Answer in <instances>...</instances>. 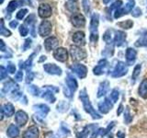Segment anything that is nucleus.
Returning a JSON list of instances; mask_svg holds the SVG:
<instances>
[{
	"instance_id": "15",
	"label": "nucleus",
	"mask_w": 147,
	"mask_h": 138,
	"mask_svg": "<svg viewBox=\"0 0 147 138\" xmlns=\"http://www.w3.org/2000/svg\"><path fill=\"white\" fill-rule=\"evenodd\" d=\"M39 130L36 126H30L23 133V138H38Z\"/></svg>"
},
{
	"instance_id": "20",
	"label": "nucleus",
	"mask_w": 147,
	"mask_h": 138,
	"mask_svg": "<svg viewBox=\"0 0 147 138\" xmlns=\"http://www.w3.org/2000/svg\"><path fill=\"white\" fill-rule=\"evenodd\" d=\"M125 39H126V33L123 31H116L115 32V37H114V43H115V45L117 46H121L124 41H125Z\"/></svg>"
},
{
	"instance_id": "39",
	"label": "nucleus",
	"mask_w": 147,
	"mask_h": 138,
	"mask_svg": "<svg viewBox=\"0 0 147 138\" xmlns=\"http://www.w3.org/2000/svg\"><path fill=\"white\" fill-rule=\"evenodd\" d=\"M103 40L107 43L108 44L111 43V34H110V30H107L103 35Z\"/></svg>"
},
{
	"instance_id": "25",
	"label": "nucleus",
	"mask_w": 147,
	"mask_h": 138,
	"mask_svg": "<svg viewBox=\"0 0 147 138\" xmlns=\"http://www.w3.org/2000/svg\"><path fill=\"white\" fill-rule=\"evenodd\" d=\"M44 89H45V91L42 93V95H41V97L44 99H46L47 101H49V102H51V103H53L54 101H55V96H54V92H53V91H51L50 89H46V87H44Z\"/></svg>"
},
{
	"instance_id": "43",
	"label": "nucleus",
	"mask_w": 147,
	"mask_h": 138,
	"mask_svg": "<svg viewBox=\"0 0 147 138\" xmlns=\"http://www.w3.org/2000/svg\"><path fill=\"white\" fill-rule=\"evenodd\" d=\"M34 20H35V15L34 14H30V15L26 18L25 24L26 25H31L32 23L34 22Z\"/></svg>"
},
{
	"instance_id": "41",
	"label": "nucleus",
	"mask_w": 147,
	"mask_h": 138,
	"mask_svg": "<svg viewBox=\"0 0 147 138\" xmlns=\"http://www.w3.org/2000/svg\"><path fill=\"white\" fill-rule=\"evenodd\" d=\"M27 13H28V9H26V8L21 9V10H20L17 13V18H18V20H22V18L25 17V15Z\"/></svg>"
},
{
	"instance_id": "59",
	"label": "nucleus",
	"mask_w": 147,
	"mask_h": 138,
	"mask_svg": "<svg viewBox=\"0 0 147 138\" xmlns=\"http://www.w3.org/2000/svg\"><path fill=\"white\" fill-rule=\"evenodd\" d=\"M110 1H111V0H103V3H104V4H108V3H109Z\"/></svg>"
},
{
	"instance_id": "11",
	"label": "nucleus",
	"mask_w": 147,
	"mask_h": 138,
	"mask_svg": "<svg viewBox=\"0 0 147 138\" xmlns=\"http://www.w3.org/2000/svg\"><path fill=\"white\" fill-rule=\"evenodd\" d=\"M15 120H16V122L20 126H24L27 123L28 120H29V116H28V114L25 112H23V110H18L15 114Z\"/></svg>"
},
{
	"instance_id": "48",
	"label": "nucleus",
	"mask_w": 147,
	"mask_h": 138,
	"mask_svg": "<svg viewBox=\"0 0 147 138\" xmlns=\"http://www.w3.org/2000/svg\"><path fill=\"white\" fill-rule=\"evenodd\" d=\"M0 74H1V76H0V78H1V80H3L4 78H6V77H7V70H6L5 69V67L4 66H1V68H0Z\"/></svg>"
},
{
	"instance_id": "58",
	"label": "nucleus",
	"mask_w": 147,
	"mask_h": 138,
	"mask_svg": "<svg viewBox=\"0 0 147 138\" xmlns=\"http://www.w3.org/2000/svg\"><path fill=\"white\" fill-rule=\"evenodd\" d=\"M46 60V56H41V58L39 60V62H42V61H45Z\"/></svg>"
},
{
	"instance_id": "19",
	"label": "nucleus",
	"mask_w": 147,
	"mask_h": 138,
	"mask_svg": "<svg viewBox=\"0 0 147 138\" xmlns=\"http://www.w3.org/2000/svg\"><path fill=\"white\" fill-rule=\"evenodd\" d=\"M66 84H67V87L69 89L72 93L75 92L77 89V82L76 80V78L74 77L71 74H68L67 77H66Z\"/></svg>"
},
{
	"instance_id": "46",
	"label": "nucleus",
	"mask_w": 147,
	"mask_h": 138,
	"mask_svg": "<svg viewBox=\"0 0 147 138\" xmlns=\"http://www.w3.org/2000/svg\"><path fill=\"white\" fill-rule=\"evenodd\" d=\"M7 72H8V73L14 74V73L16 72V66H15V64H12V63H8V64H7Z\"/></svg>"
},
{
	"instance_id": "14",
	"label": "nucleus",
	"mask_w": 147,
	"mask_h": 138,
	"mask_svg": "<svg viewBox=\"0 0 147 138\" xmlns=\"http://www.w3.org/2000/svg\"><path fill=\"white\" fill-rule=\"evenodd\" d=\"M113 104L110 102L109 99H105L103 101H100L98 103V109L102 113H108L112 109Z\"/></svg>"
},
{
	"instance_id": "13",
	"label": "nucleus",
	"mask_w": 147,
	"mask_h": 138,
	"mask_svg": "<svg viewBox=\"0 0 147 138\" xmlns=\"http://www.w3.org/2000/svg\"><path fill=\"white\" fill-rule=\"evenodd\" d=\"M17 90H18V86L13 80H9L4 85L2 92L7 94V93H14Z\"/></svg>"
},
{
	"instance_id": "9",
	"label": "nucleus",
	"mask_w": 147,
	"mask_h": 138,
	"mask_svg": "<svg viewBox=\"0 0 147 138\" xmlns=\"http://www.w3.org/2000/svg\"><path fill=\"white\" fill-rule=\"evenodd\" d=\"M71 21H72V24L76 28H83L86 24L85 17L83 16L82 14H79V13L75 14L74 16H72Z\"/></svg>"
},
{
	"instance_id": "47",
	"label": "nucleus",
	"mask_w": 147,
	"mask_h": 138,
	"mask_svg": "<svg viewBox=\"0 0 147 138\" xmlns=\"http://www.w3.org/2000/svg\"><path fill=\"white\" fill-rule=\"evenodd\" d=\"M20 32L21 36L25 37V36L28 35V32H29V30H28V29H27V28L24 25H21L20 27Z\"/></svg>"
},
{
	"instance_id": "7",
	"label": "nucleus",
	"mask_w": 147,
	"mask_h": 138,
	"mask_svg": "<svg viewBox=\"0 0 147 138\" xmlns=\"http://www.w3.org/2000/svg\"><path fill=\"white\" fill-rule=\"evenodd\" d=\"M53 57L59 62H65L68 59V53L64 48H57L53 52Z\"/></svg>"
},
{
	"instance_id": "57",
	"label": "nucleus",
	"mask_w": 147,
	"mask_h": 138,
	"mask_svg": "<svg viewBox=\"0 0 147 138\" xmlns=\"http://www.w3.org/2000/svg\"><path fill=\"white\" fill-rule=\"evenodd\" d=\"M0 44H1V51H2V52H5V43H4V41L2 40L0 41Z\"/></svg>"
},
{
	"instance_id": "18",
	"label": "nucleus",
	"mask_w": 147,
	"mask_h": 138,
	"mask_svg": "<svg viewBox=\"0 0 147 138\" xmlns=\"http://www.w3.org/2000/svg\"><path fill=\"white\" fill-rule=\"evenodd\" d=\"M1 112L6 117H11L14 115V113H15V109H14V106L11 103H6L2 105Z\"/></svg>"
},
{
	"instance_id": "56",
	"label": "nucleus",
	"mask_w": 147,
	"mask_h": 138,
	"mask_svg": "<svg viewBox=\"0 0 147 138\" xmlns=\"http://www.w3.org/2000/svg\"><path fill=\"white\" fill-rule=\"evenodd\" d=\"M117 135H118L119 138H124V137H125V135H124V133H121V132H119V133H117Z\"/></svg>"
},
{
	"instance_id": "44",
	"label": "nucleus",
	"mask_w": 147,
	"mask_h": 138,
	"mask_svg": "<svg viewBox=\"0 0 147 138\" xmlns=\"http://www.w3.org/2000/svg\"><path fill=\"white\" fill-rule=\"evenodd\" d=\"M121 5H122V1H121V0H118V1L114 2V3L111 5V7H109V10L111 11L112 9H118V8L121 7Z\"/></svg>"
},
{
	"instance_id": "50",
	"label": "nucleus",
	"mask_w": 147,
	"mask_h": 138,
	"mask_svg": "<svg viewBox=\"0 0 147 138\" xmlns=\"http://www.w3.org/2000/svg\"><path fill=\"white\" fill-rule=\"evenodd\" d=\"M43 138H59V136L57 135H55L53 132H48L44 135Z\"/></svg>"
},
{
	"instance_id": "3",
	"label": "nucleus",
	"mask_w": 147,
	"mask_h": 138,
	"mask_svg": "<svg viewBox=\"0 0 147 138\" xmlns=\"http://www.w3.org/2000/svg\"><path fill=\"white\" fill-rule=\"evenodd\" d=\"M70 53L73 60H75V61H81V60H84L86 57V53L80 47H78L77 45L71 46Z\"/></svg>"
},
{
	"instance_id": "60",
	"label": "nucleus",
	"mask_w": 147,
	"mask_h": 138,
	"mask_svg": "<svg viewBox=\"0 0 147 138\" xmlns=\"http://www.w3.org/2000/svg\"><path fill=\"white\" fill-rule=\"evenodd\" d=\"M70 1H72V2H74V1H76V0H70Z\"/></svg>"
},
{
	"instance_id": "6",
	"label": "nucleus",
	"mask_w": 147,
	"mask_h": 138,
	"mask_svg": "<svg viewBox=\"0 0 147 138\" xmlns=\"http://www.w3.org/2000/svg\"><path fill=\"white\" fill-rule=\"evenodd\" d=\"M52 32V23L48 20H43L39 27V33L40 36L45 37L51 34Z\"/></svg>"
},
{
	"instance_id": "23",
	"label": "nucleus",
	"mask_w": 147,
	"mask_h": 138,
	"mask_svg": "<svg viewBox=\"0 0 147 138\" xmlns=\"http://www.w3.org/2000/svg\"><path fill=\"white\" fill-rule=\"evenodd\" d=\"M109 89V81H103L100 83V85L98 87V97H103L107 94V92Z\"/></svg>"
},
{
	"instance_id": "5",
	"label": "nucleus",
	"mask_w": 147,
	"mask_h": 138,
	"mask_svg": "<svg viewBox=\"0 0 147 138\" xmlns=\"http://www.w3.org/2000/svg\"><path fill=\"white\" fill-rule=\"evenodd\" d=\"M128 72V66H126L125 63L123 62H118L117 66H115L114 70L112 72L113 77H121L125 76Z\"/></svg>"
},
{
	"instance_id": "30",
	"label": "nucleus",
	"mask_w": 147,
	"mask_h": 138,
	"mask_svg": "<svg viewBox=\"0 0 147 138\" xmlns=\"http://www.w3.org/2000/svg\"><path fill=\"white\" fill-rule=\"evenodd\" d=\"M141 68H142V66H141V64H137V66L134 67V70H133V72H132V76H131L132 82H133V83L135 82V80L137 79V77L140 76Z\"/></svg>"
},
{
	"instance_id": "4",
	"label": "nucleus",
	"mask_w": 147,
	"mask_h": 138,
	"mask_svg": "<svg viewBox=\"0 0 147 138\" xmlns=\"http://www.w3.org/2000/svg\"><path fill=\"white\" fill-rule=\"evenodd\" d=\"M70 69L73 73H75L76 75L80 78H85L87 74V68L81 64H74L70 66Z\"/></svg>"
},
{
	"instance_id": "32",
	"label": "nucleus",
	"mask_w": 147,
	"mask_h": 138,
	"mask_svg": "<svg viewBox=\"0 0 147 138\" xmlns=\"http://www.w3.org/2000/svg\"><path fill=\"white\" fill-rule=\"evenodd\" d=\"M135 45L137 47H140V46H145V47H147V33L142 35V38H140L135 43Z\"/></svg>"
},
{
	"instance_id": "38",
	"label": "nucleus",
	"mask_w": 147,
	"mask_h": 138,
	"mask_svg": "<svg viewBox=\"0 0 147 138\" xmlns=\"http://www.w3.org/2000/svg\"><path fill=\"white\" fill-rule=\"evenodd\" d=\"M126 14L127 13L125 11V9L119 7V8L116 9V11H115V13H114V18H121L123 15H126Z\"/></svg>"
},
{
	"instance_id": "51",
	"label": "nucleus",
	"mask_w": 147,
	"mask_h": 138,
	"mask_svg": "<svg viewBox=\"0 0 147 138\" xmlns=\"http://www.w3.org/2000/svg\"><path fill=\"white\" fill-rule=\"evenodd\" d=\"M131 15L133 16V17H135V18H137V17H140L141 15H142V10L140 8H135L134 10H133L132 12H131Z\"/></svg>"
},
{
	"instance_id": "12",
	"label": "nucleus",
	"mask_w": 147,
	"mask_h": 138,
	"mask_svg": "<svg viewBox=\"0 0 147 138\" xmlns=\"http://www.w3.org/2000/svg\"><path fill=\"white\" fill-rule=\"evenodd\" d=\"M44 45L45 48L47 51H52L54 49H57L58 45H59V40L56 37H50V38L46 39L44 41Z\"/></svg>"
},
{
	"instance_id": "52",
	"label": "nucleus",
	"mask_w": 147,
	"mask_h": 138,
	"mask_svg": "<svg viewBox=\"0 0 147 138\" xmlns=\"http://www.w3.org/2000/svg\"><path fill=\"white\" fill-rule=\"evenodd\" d=\"M33 77H34V74L32 73L31 71L30 72H28L27 74V79H26V82L27 83H30L32 81V79H33Z\"/></svg>"
},
{
	"instance_id": "33",
	"label": "nucleus",
	"mask_w": 147,
	"mask_h": 138,
	"mask_svg": "<svg viewBox=\"0 0 147 138\" xmlns=\"http://www.w3.org/2000/svg\"><path fill=\"white\" fill-rule=\"evenodd\" d=\"M18 6H20V2L17 1V0H13V1L9 2L8 6L7 7V10L8 12H13Z\"/></svg>"
},
{
	"instance_id": "45",
	"label": "nucleus",
	"mask_w": 147,
	"mask_h": 138,
	"mask_svg": "<svg viewBox=\"0 0 147 138\" xmlns=\"http://www.w3.org/2000/svg\"><path fill=\"white\" fill-rule=\"evenodd\" d=\"M134 5H135L134 1H130V2H129V3L126 5L125 7H124V9H125V11H126L127 14H128L129 12H131V9L133 8V7H134Z\"/></svg>"
},
{
	"instance_id": "26",
	"label": "nucleus",
	"mask_w": 147,
	"mask_h": 138,
	"mask_svg": "<svg viewBox=\"0 0 147 138\" xmlns=\"http://www.w3.org/2000/svg\"><path fill=\"white\" fill-rule=\"evenodd\" d=\"M139 94L144 99H147V79H144L141 83L139 87Z\"/></svg>"
},
{
	"instance_id": "16",
	"label": "nucleus",
	"mask_w": 147,
	"mask_h": 138,
	"mask_svg": "<svg viewBox=\"0 0 147 138\" xmlns=\"http://www.w3.org/2000/svg\"><path fill=\"white\" fill-rule=\"evenodd\" d=\"M74 43L77 45H85L86 44V37L85 33L82 31H76L73 35Z\"/></svg>"
},
{
	"instance_id": "29",
	"label": "nucleus",
	"mask_w": 147,
	"mask_h": 138,
	"mask_svg": "<svg viewBox=\"0 0 147 138\" xmlns=\"http://www.w3.org/2000/svg\"><path fill=\"white\" fill-rule=\"evenodd\" d=\"M119 27L122 28V29H126V30H129L131 29V28L133 26V22L130 20H127L125 21H122V22H119L117 24Z\"/></svg>"
},
{
	"instance_id": "55",
	"label": "nucleus",
	"mask_w": 147,
	"mask_h": 138,
	"mask_svg": "<svg viewBox=\"0 0 147 138\" xmlns=\"http://www.w3.org/2000/svg\"><path fill=\"white\" fill-rule=\"evenodd\" d=\"M122 110H123V106L121 104V105H119V110L117 112V114H118V115L121 114V112H122Z\"/></svg>"
},
{
	"instance_id": "27",
	"label": "nucleus",
	"mask_w": 147,
	"mask_h": 138,
	"mask_svg": "<svg viewBox=\"0 0 147 138\" xmlns=\"http://www.w3.org/2000/svg\"><path fill=\"white\" fill-rule=\"evenodd\" d=\"M94 126H96V125H88V126H86L84 128V130L77 133V138H87V135H88V133L91 131L90 129L93 128Z\"/></svg>"
},
{
	"instance_id": "8",
	"label": "nucleus",
	"mask_w": 147,
	"mask_h": 138,
	"mask_svg": "<svg viewBox=\"0 0 147 138\" xmlns=\"http://www.w3.org/2000/svg\"><path fill=\"white\" fill-rule=\"evenodd\" d=\"M43 69L45 70V72H47L50 75H62V69L54 64H45L43 66Z\"/></svg>"
},
{
	"instance_id": "2",
	"label": "nucleus",
	"mask_w": 147,
	"mask_h": 138,
	"mask_svg": "<svg viewBox=\"0 0 147 138\" xmlns=\"http://www.w3.org/2000/svg\"><path fill=\"white\" fill-rule=\"evenodd\" d=\"M98 14H93L91 17V22H90V41L91 43H96L98 39Z\"/></svg>"
},
{
	"instance_id": "34",
	"label": "nucleus",
	"mask_w": 147,
	"mask_h": 138,
	"mask_svg": "<svg viewBox=\"0 0 147 138\" xmlns=\"http://www.w3.org/2000/svg\"><path fill=\"white\" fill-rule=\"evenodd\" d=\"M119 90L118 89H113L111 91L109 96V99H111V101L113 103L117 102L118 99H119Z\"/></svg>"
},
{
	"instance_id": "54",
	"label": "nucleus",
	"mask_w": 147,
	"mask_h": 138,
	"mask_svg": "<svg viewBox=\"0 0 147 138\" xmlns=\"http://www.w3.org/2000/svg\"><path fill=\"white\" fill-rule=\"evenodd\" d=\"M18 21L17 20H13V21H11L10 23H9V26H10L11 28H14V29H15V28L18 26Z\"/></svg>"
},
{
	"instance_id": "35",
	"label": "nucleus",
	"mask_w": 147,
	"mask_h": 138,
	"mask_svg": "<svg viewBox=\"0 0 147 138\" xmlns=\"http://www.w3.org/2000/svg\"><path fill=\"white\" fill-rule=\"evenodd\" d=\"M0 34L3 35V36H6V37H8L11 35V32L9 31L8 30H7L6 28H5V25H4V20H1V28H0Z\"/></svg>"
},
{
	"instance_id": "21",
	"label": "nucleus",
	"mask_w": 147,
	"mask_h": 138,
	"mask_svg": "<svg viewBox=\"0 0 147 138\" xmlns=\"http://www.w3.org/2000/svg\"><path fill=\"white\" fill-rule=\"evenodd\" d=\"M108 66V62L107 60H100V61L98 62V66H96L95 68H94V74L96 76L98 75H101V74H103L105 72V68L107 67Z\"/></svg>"
},
{
	"instance_id": "28",
	"label": "nucleus",
	"mask_w": 147,
	"mask_h": 138,
	"mask_svg": "<svg viewBox=\"0 0 147 138\" xmlns=\"http://www.w3.org/2000/svg\"><path fill=\"white\" fill-rule=\"evenodd\" d=\"M35 55V53H32L30 58L27 60V61L25 63H23V66H24V68L27 70V72H30V68L32 66V60H33V56Z\"/></svg>"
},
{
	"instance_id": "42",
	"label": "nucleus",
	"mask_w": 147,
	"mask_h": 138,
	"mask_svg": "<svg viewBox=\"0 0 147 138\" xmlns=\"http://www.w3.org/2000/svg\"><path fill=\"white\" fill-rule=\"evenodd\" d=\"M65 6H66V7H67L68 10H70L71 12L76 11V9H77V7H76V5L74 4V2H72V1H70V2L66 3Z\"/></svg>"
},
{
	"instance_id": "49",
	"label": "nucleus",
	"mask_w": 147,
	"mask_h": 138,
	"mask_svg": "<svg viewBox=\"0 0 147 138\" xmlns=\"http://www.w3.org/2000/svg\"><path fill=\"white\" fill-rule=\"evenodd\" d=\"M31 43H32L31 39H27L24 43V45H23V51H26L27 49H29L31 46Z\"/></svg>"
},
{
	"instance_id": "24",
	"label": "nucleus",
	"mask_w": 147,
	"mask_h": 138,
	"mask_svg": "<svg viewBox=\"0 0 147 138\" xmlns=\"http://www.w3.org/2000/svg\"><path fill=\"white\" fill-rule=\"evenodd\" d=\"M7 133L10 138H16L20 135V129H18L15 124H11V125L7 128Z\"/></svg>"
},
{
	"instance_id": "36",
	"label": "nucleus",
	"mask_w": 147,
	"mask_h": 138,
	"mask_svg": "<svg viewBox=\"0 0 147 138\" xmlns=\"http://www.w3.org/2000/svg\"><path fill=\"white\" fill-rule=\"evenodd\" d=\"M132 115L131 114V112L130 110H129V107L126 108V110H125V114H124V122L126 123H130L131 121H132Z\"/></svg>"
},
{
	"instance_id": "1",
	"label": "nucleus",
	"mask_w": 147,
	"mask_h": 138,
	"mask_svg": "<svg viewBox=\"0 0 147 138\" xmlns=\"http://www.w3.org/2000/svg\"><path fill=\"white\" fill-rule=\"evenodd\" d=\"M79 98H80V99L82 101L83 106H84L85 110H86L87 113H89L91 115L92 118L96 119V120L101 119V115L98 112H96V110L93 108V106H92L90 100H89L88 96H87V94H86V89H83L80 92Z\"/></svg>"
},
{
	"instance_id": "17",
	"label": "nucleus",
	"mask_w": 147,
	"mask_h": 138,
	"mask_svg": "<svg viewBox=\"0 0 147 138\" xmlns=\"http://www.w3.org/2000/svg\"><path fill=\"white\" fill-rule=\"evenodd\" d=\"M33 109L38 112V116H40V117H45L46 115H47V113L50 112V108L45 104L34 105Z\"/></svg>"
},
{
	"instance_id": "31",
	"label": "nucleus",
	"mask_w": 147,
	"mask_h": 138,
	"mask_svg": "<svg viewBox=\"0 0 147 138\" xmlns=\"http://www.w3.org/2000/svg\"><path fill=\"white\" fill-rule=\"evenodd\" d=\"M69 108V104L66 101H61L58 105H57V110L60 112H65Z\"/></svg>"
},
{
	"instance_id": "40",
	"label": "nucleus",
	"mask_w": 147,
	"mask_h": 138,
	"mask_svg": "<svg viewBox=\"0 0 147 138\" xmlns=\"http://www.w3.org/2000/svg\"><path fill=\"white\" fill-rule=\"evenodd\" d=\"M83 7L86 14H88L90 11V3L88 0H83Z\"/></svg>"
},
{
	"instance_id": "37",
	"label": "nucleus",
	"mask_w": 147,
	"mask_h": 138,
	"mask_svg": "<svg viewBox=\"0 0 147 138\" xmlns=\"http://www.w3.org/2000/svg\"><path fill=\"white\" fill-rule=\"evenodd\" d=\"M29 91L30 92V93L33 95V96H39L40 93V90L38 87H36L34 85H31L29 87Z\"/></svg>"
},
{
	"instance_id": "53",
	"label": "nucleus",
	"mask_w": 147,
	"mask_h": 138,
	"mask_svg": "<svg viewBox=\"0 0 147 138\" xmlns=\"http://www.w3.org/2000/svg\"><path fill=\"white\" fill-rule=\"evenodd\" d=\"M15 79H16L17 81H21V80L23 79V72H22V71H18V72L16 74Z\"/></svg>"
},
{
	"instance_id": "10",
	"label": "nucleus",
	"mask_w": 147,
	"mask_h": 138,
	"mask_svg": "<svg viewBox=\"0 0 147 138\" xmlns=\"http://www.w3.org/2000/svg\"><path fill=\"white\" fill-rule=\"evenodd\" d=\"M38 12L40 18H49L52 16V7H51L49 4H40Z\"/></svg>"
},
{
	"instance_id": "22",
	"label": "nucleus",
	"mask_w": 147,
	"mask_h": 138,
	"mask_svg": "<svg viewBox=\"0 0 147 138\" xmlns=\"http://www.w3.org/2000/svg\"><path fill=\"white\" fill-rule=\"evenodd\" d=\"M136 56H137V53L134 49L128 48L126 50V59L129 64H131L134 63V61L136 60Z\"/></svg>"
},
{
	"instance_id": "61",
	"label": "nucleus",
	"mask_w": 147,
	"mask_h": 138,
	"mask_svg": "<svg viewBox=\"0 0 147 138\" xmlns=\"http://www.w3.org/2000/svg\"><path fill=\"white\" fill-rule=\"evenodd\" d=\"M131 1H133V0H131Z\"/></svg>"
}]
</instances>
